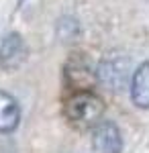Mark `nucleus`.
Instances as JSON below:
<instances>
[{
  "mask_svg": "<svg viewBox=\"0 0 149 153\" xmlns=\"http://www.w3.org/2000/svg\"><path fill=\"white\" fill-rule=\"evenodd\" d=\"M104 117V102L90 90H80L66 102V118L76 129H94Z\"/></svg>",
  "mask_w": 149,
  "mask_h": 153,
  "instance_id": "1",
  "label": "nucleus"
},
{
  "mask_svg": "<svg viewBox=\"0 0 149 153\" xmlns=\"http://www.w3.org/2000/svg\"><path fill=\"white\" fill-rule=\"evenodd\" d=\"M129 71H131V61L125 55L118 53H110L98 63L96 68V76L102 86L108 90H121L125 88L127 80H129Z\"/></svg>",
  "mask_w": 149,
  "mask_h": 153,
  "instance_id": "2",
  "label": "nucleus"
},
{
  "mask_svg": "<svg viewBox=\"0 0 149 153\" xmlns=\"http://www.w3.org/2000/svg\"><path fill=\"white\" fill-rule=\"evenodd\" d=\"M92 149L96 153H121L123 135L112 120H100L92 131Z\"/></svg>",
  "mask_w": 149,
  "mask_h": 153,
  "instance_id": "3",
  "label": "nucleus"
},
{
  "mask_svg": "<svg viewBox=\"0 0 149 153\" xmlns=\"http://www.w3.org/2000/svg\"><path fill=\"white\" fill-rule=\"evenodd\" d=\"M25 57H27V45L19 33H8L0 41V68L4 71L21 68Z\"/></svg>",
  "mask_w": 149,
  "mask_h": 153,
  "instance_id": "4",
  "label": "nucleus"
},
{
  "mask_svg": "<svg viewBox=\"0 0 149 153\" xmlns=\"http://www.w3.org/2000/svg\"><path fill=\"white\" fill-rule=\"evenodd\" d=\"M131 100L137 108H149V61H143L131 76Z\"/></svg>",
  "mask_w": 149,
  "mask_h": 153,
  "instance_id": "5",
  "label": "nucleus"
},
{
  "mask_svg": "<svg viewBox=\"0 0 149 153\" xmlns=\"http://www.w3.org/2000/svg\"><path fill=\"white\" fill-rule=\"evenodd\" d=\"M19 123H21L19 102L14 100V96H10L4 90H0V133L8 135L12 131H16Z\"/></svg>",
  "mask_w": 149,
  "mask_h": 153,
  "instance_id": "6",
  "label": "nucleus"
},
{
  "mask_svg": "<svg viewBox=\"0 0 149 153\" xmlns=\"http://www.w3.org/2000/svg\"><path fill=\"white\" fill-rule=\"evenodd\" d=\"M57 35L61 37V41H74L80 35V23L72 16H66L57 23Z\"/></svg>",
  "mask_w": 149,
  "mask_h": 153,
  "instance_id": "7",
  "label": "nucleus"
}]
</instances>
